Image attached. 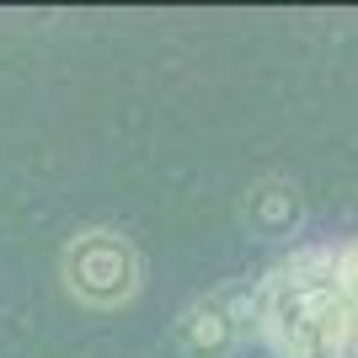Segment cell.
Here are the masks:
<instances>
[{
    "mask_svg": "<svg viewBox=\"0 0 358 358\" xmlns=\"http://www.w3.org/2000/svg\"><path fill=\"white\" fill-rule=\"evenodd\" d=\"M257 343L273 358H358V315L337 289L331 246L305 241L257 278Z\"/></svg>",
    "mask_w": 358,
    "mask_h": 358,
    "instance_id": "6da1fadb",
    "label": "cell"
},
{
    "mask_svg": "<svg viewBox=\"0 0 358 358\" xmlns=\"http://www.w3.org/2000/svg\"><path fill=\"white\" fill-rule=\"evenodd\" d=\"M59 284L86 310H123L145 289V252L118 224H80L59 252Z\"/></svg>",
    "mask_w": 358,
    "mask_h": 358,
    "instance_id": "7a4b0ae2",
    "label": "cell"
},
{
    "mask_svg": "<svg viewBox=\"0 0 358 358\" xmlns=\"http://www.w3.org/2000/svg\"><path fill=\"white\" fill-rule=\"evenodd\" d=\"M241 230L252 241H294L305 230V193L289 177H257L241 193Z\"/></svg>",
    "mask_w": 358,
    "mask_h": 358,
    "instance_id": "3957f363",
    "label": "cell"
},
{
    "mask_svg": "<svg viewBox=\"0 0 358 358\" xmlns=\"http://www.w3.org/2000/svg\"><path fill=\"white\" fill-rule=\"evenodd\" d=\"M171 348H177L182 358H236L241 348H246V337H241V327L230 321V310L220 305V294H198L187 299L177 310V321H171Z\"/></svg>",
    "mask_w": 358,
    "mask_h": 358,
    "instance_id": "277c9868",
    "label": "cell"
},
{
    "mask_svg": "<svg viewBox=\"0 0 358 358\" xmlns=\"http://www.w3.org/2000/svg\"><path fill=\"white\" fill-rule=\"evenodd\" d=\"M331 262H337V289H343L348 310L358 315V236H348L343 246H331Z\"/></svg>",
    "mask_w": 358,
    "mask_h": 358,
    "instance_id": "5b68a950",
    "label": "cell"
}]
</instances>
